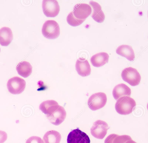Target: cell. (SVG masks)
Returning a JSON list of instances; mask_svg holds the SVG:
<instances>
[{
	"label": "cell",
	"instance_id": "6da1fadb",
	"mask_svg": "<svg viewBox=\"0 0 148 143\" xmlns=\"http://www.w3.org/2000/svg\"><path fill=\"white\" fill-rule=\"evenodd\" d=\"M135 101L132 98L127 96L121 97L117 101L115 109L119 114L127 115L131 113L136 106Z\"/></svg>",
	"mask_w": 148,
	"mask_h": 143
},
{
	"label": "cell",
	"instance_id": "7a4b0ae2",
	"mask_svg": "<svg viewBox=\"0 0 148 143\" xmlns=\"http://www.w3.org/2000/svg\"><path fill=\"white\" fill-rule=\"evenodd\" d=\"M42 32L43 35L49 39H54L60 34V28L58 22L54 20H47L44 23Z\"/></svg>",
	"mask_w": 148,
	"mask_h": 143
},
{
	"label": "cell",
	"instance_id": "3957f363",
	"mask_svg": "<svg viewBox=\"0 0 148 143\" xmlns=\"http://www.w3.org/2000/svg\"><path fill=\"white\" fill-rule=\"evenodd\" d=\"M121 76L123 80L132 86L138 85L141 80L139 73L136 69L131 67L124 69L121 73Z\"/></svg>",
	"mask_w": 148,
	"mask_h": 143
},
{
	"label": "cell",
	"instance_id": "277c9868",
	"mask_svg": "<svg viewBox=\"0 0 148 143\" xmlns=\"http://www.w3.org/2000/svg\"><path fill=\"white\" fill-rule=\"evenodd\" d=\"M107 100L106 94L100 92L92 95L89 98L88 105L92 110L95 111L103 107L106 105Z\"/></svg>",
	"mask_w": 148,
	"mask_h": 143
},
{
	"label": "cell",
	"instance_id": "5b68a950",
	"mask_svg": "<svg viewBox=\"0 0 148 143\" xmlns=\"http://www.w3.org/2000/svg\"><path fill=\"white\" fill-rule=\"evenodd\" d=\"M26 82L23 79L18 77H14L9 79L7 83L9 92L13 94L21 93L24 90Z\"/></svg>",
	"mask_w": 148,
	"mask_h": 143
},
{
	"label": "cell",
	"instance_id": "8992f818",
	"mask_svg": "<svg viewBox=\"0 0 148 143\" xmlns=\"http://www.w3.org/2000/svg\"><path fill=\"white\" fill-rule=\"evenodd\" d=\"M108 129V126L106 122L98 120L94 123L90 129V132L95 138L102 139L106 134Z\"/></svg>",
	"mask_w": 148,
	"mask_h": 143
},
{
	"label": "cell",
	"instance_id": "52a82bcc",
	"mask_svg": "<svg viewBox=\"0 0 148 143\" xmlns=\"http://www.w3.org/2000/svg\"><path fill=\"white\" fill-rule=\"evenodd\" d=\"M42 7L44 13L48 17L56 16L60 10L58 3L56 0H43Z\"/></svg>",
	"mask_w": 148,
	"mask_h": 143
},
{
	"label": "cell",
	"instance_id": "ba28073f",
	"mask_svg": "<svg viewBox=\"0 0 148 143\" xmlns=\"http://www.w3.org/2000/svg\"><path fill=\"white\" fill-rule=\"evenodd\" d=\"M67 143H90V140L86 133L77 128L71 131L68 135Z\"/></svg>",
	"mask_w": 148,
	"mask_h": 143
},
{
	"label": "cell",
	"instance_id": "9c48e42d",
	"mask_svg": "<svg viewBox=\"0 0 148 143\" xmlns=\"http://www.w3.org/2000/svg\"><path fill=\"white\" fill-rule=\"evenodd\" d=\"M91 12V8L88 4L79 3L74 6L73 12V15L76 18L85 20L90 14Z\"/></svg>",
	"mask_w": 148,
	"mask_h": 143
},
{
	"label": "cell",
	"instance_id": "30bf717a",
	"mask_svg": "<svg viewBox=\"0 0 148 143\" xmlns=\"http://www.w3.org/2000/svg\"><path fill=\"white\" fill-rule=\"evenodd\" d=\"M66 112L64 108L61 106L50 115L47 116L53 124L58 125L61 123L66 117Z\"/></svg>",
	"mask_w": 148,
	"mask_h": 143
},
{
	"label": "cell",
	"instance_id": "8fae6325",
	"mask_svg": "<svg viewBox=\"0 0 148 143\" xmlns=\"http://www.w3.org/2000/svg\"><path fill=\"white\" fill-rule=\"evenodd\" d=\"M75 69L78 74L82 77H86L90 75L91 68L89 63L84 58H79L76 63Z\"/></svg>",
	"mask_w": 148,
	"mask_h": 143
},
{
	"label": "cell",
	"instance_id": "7c38bea8",
	"mask_svg": "<svg viewBox=\"0 0 148 143\" xmlns=\"http://www.w3.org/2000/svg\"><path fill=\"white\" fill-rule=\"evenodd\" d=\"M58 103L54 100L44 101L40 105L39 108L46 116L51 114L60 106Z\"/></svg>",
	"mask_w": 148,
	"mask_h": 143
},
{
	"label": "cell",
	"instance_id": "4fadbf2b",
	"mask_svg": "<svg viewBox=\"0 0 148 143\" xmlns=\"http://www.w3.org/2000/svg\"><path fill=\"white\" fill-rule=\"evenodd\" d=\"M131 91L130 88L126 84L121 83L118 84L114 88L112 95L115 99L117 100L121 97L130 96Z\"/></svg>",
	"mask_w": 148,
	"mask_h": 143
},
{
	"label": "cell",
	"instance_id": "5bb4252c",
	"mask_svg": "<svg viewBox=\"0 0 148 143\" xmlns=\"http://www.w3.org/2000/svg\"><path fill=\"white\" fill-rule=\"evenodd\" d=\"M109 55L104 52L97 53L93 55L90 58V61L94 67H99L108 62Z\"/></svg>",
	"mask_w": 148,
	"mask_h": 143
},
{
	"label": "cell",
	"instance_id": "9a60e30c",
	"mask_svg": "<svg viewBox=\"0 0 148 143\" xmlns=\"http://www.w3.org/2000/svg\"><path fill=\"white\" fill-rule=\"evenodd\" d=\"M89 4L93 10L91 15L92 18L98 22H102L105 19V16L100 5L97 2L93 1H90Z\"/></svg>",
	"mask_w": 148,
	"mask_h": 143
},
{
	"label": "cell",
	"instance_id": "2e32d148",
	"mask_svg": "<svg viewBox=\"0 0 148 143\" xmlns=\"http://www.w3.org/2000/svg\"><path fill=\"white\" fill-rule=\"evenodd\" d=\"M13 38L12 31L10 28L4 27L0 29V44L7 46L11 42Z\"/></svg>",
	"mask_w": 148,
	"mask_h": 143
},
{
	"label": "cell",
	"instance_id": "e0dca14e",
	"mask_svg": "<svg viewBox=\"0 0 148 143\" xmlns=\"http://www.w3.org/2000/svg\"><path fill=\"white\" fill-rule=\"evenodd\" d=\"M116 53L125 57L128 60L133 61L135 57L134 50L130 46L127 45H122L119 46L116 49Z\"/></svg>",
	"mask_w": 148,
	"mask_h": 143
},
{
	"label": "cell",
	"instance_id": "ac0fdd59",
	"mask_svg": "<svg viewBox=\"0 0 148 143\" xmlns=\"http://www.w3.org/2000/svg\"><path fill=\"white\" fill-rule=\"evenodd\" d=\"M16 69L19 75L24 78H27L31 74L32 67L29 62L23 61L17 64Z\"/></svg>",
	"mask_w": 148,
	"mask_h": 143
},
{
	"label": "cell",
	"instance_id": "d6986e66",
	"mask_svg": "<svg viewBox=\"0 0 148 143\" xmlns=\"http://www.w3.org/2000/svg\"><path fill=\"white\" fill-rule=\"evenodd\" d=\"M61 137L60 133L55 130L47 131L44 135L43 140L44 143H60Z\"/></svg>",
	"mask_w": 148,
	"mask_h": 143
},
{
	"label": "cell",
	"instance_id": "ffe728a7",
	"mask_svg": "<svg viewBox=\"0 0 148 143\" xmlns=\"http://www.w3.org/2000/svg\"><path fill=\"white\" fill-rule=\"evenodd\" d=\"M131 137L127 135L119 136L115 134L109 135L105 139L104 143H125L131 139Z\"/></svg>",
	"mask_w": 148,
	"mask_h": 143
},
{
	"label": "cell",
	"instance_id": "44dd1931",
	"mask_svg": "<svg viewBox=\"0 0 148 143\" xmlns=\"http://www.w3.org/2000/svg\"><path fill=\"white\" fill-rule=\"evenodd\" d=\"M66 20L69 25L75 26L81 24L85 20L79 19L76 18L73 15V11H71L67 16Z\"/></svg>",
	"mask_w": 148,
	"mask_h": 143
},
{
	"label": "cell",
	"instance_id": "7402d4cb",
	"mask_svg": "<svg viewBox=\"0 0 148 143\" xmlns=\"http://www.w3.org/2000/svg\"><path fill=\"white\" fill-rule=\"evenodd\" d=\"M25 143H44L41 138L36 136H32L28 138Z\"/></svg>",
	"mask_w": 148,
	"mask_h": 143
},
{
	"label": "cell",
	"instance_id": "603a6c76",
	"mask_svg": "<svg viewBox=\"0 0 148 143\" xmlns=\"http://www.w3.org/2000/svg\"><path fill=\"white\" fill-rule=\"evenodd\" d=\"M7 134L4 131L0 130V143H4L7 139Z\"/></svg>",
	"mask_w": 148,
	"mask_h": 143
},
{
	"label": "cell",
	"instance_id": "cb8c5ba5",
	"mask_svg": "<svg viewBox=\"0 0 148 143\" xmlns=\"http://www.w3.org/2000/svg\"><path fill=\"white\" fill-rule=\"evenodd\" d=\"M125 143H136L135 141H133L132 139L127 141Z\"/></svg>",
	"mask_w": 148,
	"mask_h": 143
},
{
	"label": "cell",
	"instance_id": "d4e9b609",
	"mask_svg": "<svg viewBox=\"0 0 148 143\" xmlns=\"http://www.w3.org/2000/svg\"></svg>",
	"mask_w": 148,
	"mask_h": 143
}]
</instances>
